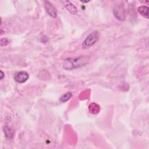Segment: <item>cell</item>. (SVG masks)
I'll return each mask as SVG.
<instances>
[{
    "instance_id": "1",
    "label": "cell",
    "mask_w": 149,
    "mask_h": 149,
    "mask_svg": "<svg viewBox=\"0 0 149 149\" xmlns=\"http://www.w3.org/2000/svg\"><path fill=\"white\" fill-rule=\"evenodd\" d=\"M88 62L89 58L87 56H81L76 58H67L63 61V68L65 70H70L82 67L88 63Z\"/></svg>"
},
{
    "instance_id": "2",
    "label": "cell",
    "mask_w": 149,
    "mask_h": 149,
    "mask_svg": "<svg viewBox=\"0 0 149 149\" xmlns=\"http://www.w3.org/2000/svg\"><path fill=\"white\" fill-rule=\"evenodd\" d=\"M100 34L98 31L95 30L91 32L87 36L82 43V48L83 49H88L95 44L98 40Z\"/></svg>"
},
{
    "instance_id": "3",
    "label": "cell",
    "mask_w": 149,
    "mask_h": 149,
    "mask_svg": "<svg viewBox=\"0 0 149 149\" xmlns=\"http://www.w3.org/2000/svg\"><path fill=\"white\" fill-rule=\"evenodd\" d=\"M113 14L115 17L120 20H123L125 17V8L123 5H116L113 9Z\"/></svg>"
},
{
    "instance_id": "4",
    "label": "cell",
    "mask_w": 149,
    "mask_h": 149,
    "mask_svg": "<svg viewBox=\"0 0 149 149\" xmlns=\"http://www.w3.org/2000/svg\"><path fill=\"white\" fill-rule=\"evenodd\" d=\"M44 6L45 9L47 13L52 17L55 18L57 16V11L55 7L48 1H45L44 2Z\"/></svg>"
},
{
    "instance_id": "5",
    "label": "cell",
    "mask_w": 149,
    "mask_h": 149,
    "mask_svg": "<svg viewBox=\"0 0 149 149\" xmlns=\"http://www.w3.org/2000/svg\"><path fill=\"white\" fill-rule=\"evenodd\" d=\"M29 77L28 73L25 71H20L16 72L14 75L15 80L19 83H23L26 81Z\"/></svg>"
},
{
    "instance_id": "6",
    "label": "cell",
    "mask_w": 149,
    "mask_h": 149,
    "mask_svg": "<svg viewBox=\"0 0 149 149\" xmlns=\"http://www.w3.org/2000/svg\"><path fill=\"white\" fill-rule=\"evenodd\" d=\"M61 2L63 4L65 8L72 15H75L77 12V8L69 1H63Z\"/></svg>"
},
{
    "instance_id": "7",
    "label": "cell",
    "mask_w": 149,
    "mask_h": 149,
    "mask_svg": "<svg viewBox=\"0 0 149 149\" xmlns=\"http://www.w3.org/2000/svg\"><path fill=\"white\" fill-rule=\"evenodd\" d=\"M148 9L149 8L147 6H140L138 8V12L142 15L143 16H144V17H146V19H148Z\"/></svg>"
},
{
    "instance_id": "8",
    "label": "cell",
    "mask_w": 149,
    "mask_h": 149,
    "mask_svg": "<svg viewBox=\"0 0 149 149\" xmlns=\"http://www.w3.org/2000/svg\"><path fill=\"white\" fill-rule=\"evenodd\" d=\"M3 132L5 134V136L9 138V139H11L14 136V131L13 129H12L11 128L7 126H5L3 127Z\"/></svg>"
},
{
    "instance_id": "9",
    "label": "cell",
    "mask_w": 149,
    "mask_h": 149,
    "mask_svg": "<svg viewBox=\"0 0 149 149\" xmlns=\"http://www.w3.org/2000/svg\"><path fill=\"white\" fill-rule=\"evenodd\" d=\"M72 97V92H67L66 93L64 94L63 95H62V97L60 98V101L62 102H65L68 101L69 100H70V98Z\"/></svg>"
},
{
    "instance_id": "10",
    "label": "cell",
    "mask_w": 149,
    "mask_h": 149,
    "mask_svg": "<svg viewBox=\"0 0 149 149\" xmlns=\"http://www.w3.org/2000/svg\"><path fill=\"white\" fill-rule=\"evenodd\" d=\"M10 40L8 38H1L0 43H1V46H5L7 45L10 42Z\"/></svg>"
},
{
    "instance_id": "11",
    "label": "cell",
    "mask_w": 149,
    "mask_h": 149,
    "mask_svg": "<svg viewBox=\"0 0 149 149\" xmlns=\"http://www.w3.org/2000/svg\"><path fill=\"white\" fill-rule=\"evenodd\" d=\"M3 76H4V73L2 70H1V79H2Z\"/></svg>"
},
{
    "instance_id": "12",
    "label": "cell",
    "mask_w": 149,
    "mask_h": 149,
    "mask_svg": "<svg viewBox=\"0 0 149 149\" xmlns=\"http://www.w3.org/2000/svg\"><path fill=\"white\" fill-rule=\"evenodd\" d=\"M81 2H83V3H86V2H90V1H81Z\"/></svg>"
}]
</instances>
